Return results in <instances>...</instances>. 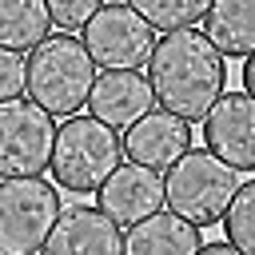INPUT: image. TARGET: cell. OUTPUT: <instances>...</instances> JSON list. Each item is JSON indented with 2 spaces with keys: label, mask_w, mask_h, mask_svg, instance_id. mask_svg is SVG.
Instances as JSON below:
<instances>
[{
  "label": "cell",
  "mask_w": 255,
  "mask_h": 255,
  "mask_svg": "<svg viewBox=\"0 0 255 255\" xmlns=\"http://www.w3.org/2000/svg\"><path fill=\"white\" fill-rule=\"evenodd\" d=\"M147 84L163 112L199 124L227 92V64L199 28L163 32L147 56Z\"/></svg>",
  "instance_id": "obj_1"
},
{
  "label": "cell",
  "mask_w": 255,
  "mask_h": 255,
  "mask_svg": "<svg viewBox=\"0 0 255 255\" xmlns=\"http://www.w3.org/2000/svg\"><path fill=\"white\" fill-rule=\"evenodd\" d=\"M96 84V64L76 32H52L40 48L28 52V100L40 104L48 116H80L88 108Z\"/></svg>",
  "instance_id": "obj_2"
},
{
  "label": "cell",
  "mask_w": 255,
  "mask_h": 255,
  "mask_svg": "<svg viewBox=\"0 0 255 255\" xmlns=\"http://www.w3.org/2000/svg\"><path fill=\"white\" fill-rule=\"evenodd\" d=\"M124 147L120 131L100 124L96 116H68L64 128H56V147H52V183L76 195L100 191L104 179L120 167Z\"/></svg>",
  "instance_id": "obj_3"
},
{
  "label": "cell",
  "mask_w": 255,
  "mask_h": 255,
  "mask_svg": "<svg viewBox=\"0 0 255 255\" xmlns=\"http://www.w3.org/2000/svg\"><path fill=\"white\" fill-rule=\"evenodd\" d=\"M239 191V175L215 159L207 147H191L183 159H175L163 171V203L167 211H175L179 219L195 223V227H211L223 219V211L231 207Z\"/></svg>",
  "instance_id": "obj_4"
},
{
  "label": "cell",
  "mask_w": 255,
  "mask_h": 255,
  "mask_svg": "<svg viewBox=\"0 0 255 255\" xmlns=\"http://www.w3.org/2000/svg\"><path fill=\"white\" fill-rule=\"evenodd\" d=\"M64 211L60 187L32 179H0V255H40Z\"/></svg>",
  "instance_id": "obj_5"
},
{
  "label": "cell",
  "mask_w": 255,
  "mask_h": 255,
  "mask_svg": "<svg viewBox=\"0 0 255 255\" xmlns=\"http://www.w3.org/2000/svg\"><path fill=\"white\" fill-rule=\"evenodd\" d=\"M56 147V120L28 96L0 104V175L32 179L48 171Z\"/></svg>",
  "instance_id": "obj_6"
},
{
  "label": "cell",
  "mask_w": 255,
  "mask_h": 255,
  "mask_svg": "<svg viewBox=\"0 0 255 255\" xmlns=\"http://www.w3.org/2000/svg\"><path fill=\"white\" fill-rule=\"evenodd\" d=\"M80 40H84L92 64L104 68V72H128V68L139 72V64H147V56H151V48H155L151 24L139 20L124 0L104 4V8L84 24V36H80Z\"/></svg>",
  "instance_id": "obj_7"
},
{
  "label": "cell",
  "mask_w": 255,
  "mask_h": 255,
  "mask_svg": "<svg viewBox=\"0 0 255 255\" xmlns=\"http://www.w3.org/2000/svg\"><path fill=\"white\" fill-rule=\"evenodd\" d=\"M203 147L231 171H255V100L247 92H223L199 120Z\"/></svg>",
  "instance_id": "obj_8"
},
{
  "label": "cell",
  "mask_w": 255,
  "mask_h": 255,
  "mask_svg": "<svg viewBox=\"0 0 255 255\" xmlns=\"http://www.w3.org/2000/svg\"><path fill=\"white\" fill-rule=\"evenodd\" d=\"M96 207L116 227H135L147 215L163 211V175L139 163H120L96 191Z\"/></svg>",
  "instance_id": "obj_9"
},
{
  "label": "cell",
  "mask_w": 255,
  "mask_h": 255,
  "mask_svg": "<svg viewBox=\"0 0 255 255\" xmlns=\"http://www.w3.org/2000/svg\"><path fill=\"white\" fill-rule=\"evenodd\" d=\"M120 147H124L128 163H139V167H151V171L163 175L175 159H183L191 151V124L171 116V112H163V108L159 112L151 108L143 120H135L124 131Z\"/></svg>",
  "instance_id": "obj_10"
},
{
  "label": "cell",
  "mask_w": 255,
  "mask_h": 255,
  "mask_svg": "<svg viewBox=\"0 0 255 255\" xmlns=\"http://www.w3.org/2000/svg\"><path fill=\"white\" fill-rule=\"evenodd\" d=\"M40 255H124V231L96 203H68Z\"/></svg>",
  "instance_id": "obj_11"
},
{
  "label": "cell",
  "mask_w": 255,
  "mask_h": 255,
  "mask_svg": "<svg viewBox=\"0 0 255 255\" xmlns=\"http://www.w3.org/2000/svg\"><path fill=\"white\" fill-rule=\"evenodd\" d=\"M151 108H155V92H151L147 76L135 72V68L96 76L92 96H88V112H92L100 124H108L112 131H120V128L128 131V128H131L135 120H143Z\"/></svg>",
  "instance_id": "obj_12"
},
{
  "label": "cell",
  "mask_w": 255,
  "mask_h": 255,
  "mask_svg": "<svg viewBox=\"0 0 255 255\" xmlns=\"http://www.w3.org/2000/svg\"><path fill=\"white\" fill-rule=\"evenodd\" d=\"M203 247V235L195 223L179 219L175 211H155L143 223L128 227L124 255H195Z\"/></svg>",
  "instance_id": "obj_13"
},
{
  "label": "cell",
  "mask_w": 255,
  "mask_h": 255,
  "mask_svg": "<svg viewBox=\"0 0 255 255\" xmlns=\"http://www.w3.org/2000/svg\"><path fill=\"white\" fill-rule=\"evenodd\" d=\"M203 36L223 60H247L255 52V0H211Z\"/></svg>",
  "instance_id": "obj_14"
},
{
  "label": "cell",
  "mask_w": 255,
  "mask_h": 255,
  "mask_svg": "<svg viewBox=\"0 0 255 255\" xmlns=\"http://www.w3.org/2000/svg\"><path fill=\"white\" fill-rule=\"evenodd\" d=\"M52 36V16L44 0H0V48L32 52Z\"/></svg>",
  "instance_id": "obj_15"
},
{
  "label": "cell",
  "mask_w": 255,
  "mask_h": 255,
  "mask_svg": "<svg viewBox=\"0 0 255 255\" xmlns=\"http://www.w3.org/2000/svg\"><path fill=\"white\" fill-rule=\"evenodd\" d=\"M124 4L139 20H147L151 28H159V32L195 28L207 16V8H211V0H124Z\"/></svg>",
  "instance_id": "obj_16"
},
{
  "label": "cell",
  "mask_w": 255,
  "mask_h": 255,
  "mask_svg": "<svg viewBox=\"0 0 255 255\" xmlns=\"http://www.w3.org/2000/svg\"><path fill=\"white\" fill-rule=\"evenodd\" d=\"M219 223H223V239L239 255H255V179L239 183V191Z\"/></svg>",
  "instance_id": "obj_17"
},
{
  "label": "cell",
  "mask_w": 255,
  "mask_h": 255,
  "mask_svg": "<svg viewBox=\"0 0 255 255\" xmlns=\"http://www.w3.org/2000/svg\"><path fill=\"white\" fill-rule=\"evenodd\" d=\"M44 4H48V16H52V28L84 32V24H88L108 0H44Z\"/></svg>",
  "instance_id": "obj_18"
},
{
  "label": "cell",
  "mask_w": 255,
  "mask_h": 255,
  "mask_svg": "<svg viewBox=\"0 0 255 255\" xmlns=\"http://www.w3.org/2000/svg\"><path fill=\"white\" fill-rule=\"evenodd\" d=\"M24 88H28V56L0 48V104L16 100Z\"/></svg>",
  "instance_id": "obj_19"
},
{
  "label": "cell",
  "mask_w": 255,
  "mask_h": 255,
  "mask_svg": "<svg viewBox=\"0 0 255 255\" xmlns=\"http://www.w3.org/2000/svg\"><path fill=\"white\" fill-rule=\"evenodd\" d=\"M195 255H239V251H235V247H231L227 239H215V243H203V247H199Z\"/></svg>",
  "instance_id": "obj_20"
},
{
  "label": "cell",
  "mask_w": 255,
  "mask_h": 255,
  "mask_svg": "<svg viewBox=\"0 0 255 255\" xmlns=\"http://www.w3.org/2000/svg\"><path fill=\"white\" fill-rule=\"evenodd\" d=\"M243 92L255 100V52L247 56V64H243Z\"/></svg>",
  "instance_id": "obj_21"
}]
</instances>
